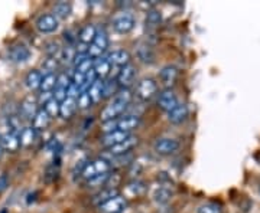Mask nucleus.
Returning a JSON list of instances; mask_svg holds the SVG:
<instances>
[{
    "label": "nucleus",
    "instance_id": "obj_11",
    "mask_svg": "<svg viewBox=\"0 0 260 213\" xmlns=\"http://www.w3.org/2000/svg\"><path fill=\"white\" fill-rule=\"evenodd\" d=\"M137 142H139V139L136 136H129L125 142H122L120 144H117V145L109 148V150L113 156H125V154L129 153L130 150H133L137 145Z\"/></svg>",
    "mask_w": 260,
    "mask_h": 213
},
{
    "label": "nucleus",
    "instance_id": "obj_28",
    "mask_svg": "<svg viewBox=\"0 0 260 213\" xmlns=\"http://www.w3.org/2000/svg\"><path fill=\"white\" fill-rule=\"evenodd\" d=\"M91 45H94L97 49H100L101 52H104L109 48V36H107V33L103 29L97 30L96 32V36H94V41H93Z\"/></svg>",
    "mask_w": 260,
    "mask_h": 213
},
{
    "label": "nucleus",
    "instance_id": "obj_29",
    "mask_svg": "<svg viewBox=\"0 0 260 213\" xmlns=\"http://www.w3.org/2000/svg\"><path fill=\"white\" fill-rule=\"evenodd\" d=\"M72 7L70 3H67V1H59L57 3L55 6H54V16L57 17V19H67L70 13H71Z\"/></svg>",
    "mask_w": 260,
    "mask_h": 213
},
{
    "label": "nucleus",
    "instance_id": "obj_17",
    "mask_svg": "<svg viewBox=\"0 0 260 213\" xmlns=\"http://www.w3.org/2000/svg\"><path fill=\"white\" fill-rule=\"evenodd\" d=\"M93 70H94V72H96L97 78L103 81L104 78H107V76L110 75L112 65H110V62H109L106 58H99V59H96V61H94Z\"/></svg>",
    "mask_w": 260,
    "mask_h": 213
},
{
    "label": "nucleus",
    "instance_id": "obj_15",
    "mask_svg": "<svg viewBox=\"0 0 260 213\" xmlns=\"http://www.w3.org/2000/svg\"><path fill=\"white\" fill-rule=\"evenodd\" d=\"M110 65H116V67H126L130 64V54L125 49H116L112 54H109V57L106 58Z\"/></svg>",
    "mask_w": 260,
    "mask_h": 213
},
{
    "label": "nucleus",
    "instance_id": "obj_41",
    "mask_svg": "<svg viewBox=\"0 0 260 213\" xmlns=\"http://www.w3.org/2000/svg\"><path fill=\"white\" fill-rule=\"evenodd\" d=\"M75 49L71 48V46H67L65 49H64V52H62V59H65V61H68V62H71L75 59Z\"/></svg>",
    "mask_w": 260,
    "mask_h": 213
},
{
    "label": "nucleus",
    "instance_id": "obj_19",
    "mask_svg": "<svg viewBox=\"0 0 260 213\" xmlns=\"http://www.w3.org/2000/svg\"><path fill=\"white\" fill-rule=\"evenodd\" d=\"M78 105H77V100L74 98H65L59 104V115L62 118H71L74 113L77 111Z\"/></svg>",
    "mask_w": 260,
    "mask_h": 213
},
{
    "label": "nucleus",
    "instance_id": "obj_33",
    "mask_svg": "<svg viewBox=\"0 0 260 213\" xmlns=\"http://www.w3.org/2000/svg\"><path fill=\"white\" fill-rule=\"evenodd\" d=\"M110 177V173H103V174H99L90 180H87V186L88 187H100V186H106L107 180Z\"/></svg>",
    "mask_w": 260,
    "mask_h": 213
},
{
    "label": "nucleus",
    "instance_id": "obj_24",
    "mask_svg": "<svg viewBox=\"0 0 260 213\" xmlns=\"http://www.w3.org/2000/svg\"><path fill=\"white\" fill-rule=\"evenodd\" d=\"M42 78L43 75L38 71V70H32V71H29L28 75H26V79H25L26 86H28L29 89H38V88L41 86Z\"/></svg>",
    "mask_w": 260,
    "mask_h": 213
},
{
    "label": "nucleus",
    "instance_id": "obj_45",
    "mask_svg": "<svg viewBox=\"0 0 260 213\" xmlns=\"http://www.w3.org/2000/svg\"><path fill=\"white\" fill-rule=\"evenodd\" d=\"M1 153H3V151H1V147H0V157H1Z\"/></svg>",
    "mask_w": 260,
    "mask_h": 213
},
{
    "label": "nucleus",
    "instance_id": "obj_27",
    "mask_svg": "<svg viewBox=\"0 0 260 213\" xmlns=\"http://www.w3.org/2000/svg\"><path fill=\"white\" fill-rule=\"evenodd\" d=\"M172 198V192L168 189V187H158L155 190V195H153V200L158 203V205H166Z\"/></svg>",
    "mask_w": 260,
    "mask_h": 213
},
{
    "label": "nucleus",
    "instance_id": "obj_30",
    "mask_svg": "<svg viewBox=\"0 0 260 213\" xmlns=\"http://www.w3.org/2000/svg\"><path fill=\"white\" fill-rule=\"evenodd\" d=\"M88 95L93 102H99V101L103 100V81L101 79H97L93 85L88 88Z\"/></svg>",
    "mask_w": 260,
    "mask_h": 213
},
{
    "label": "nucleus",
    "instance_id": "obj_3",
    "mask_svg": "<svg viewBox=\"0 0 260 213\" xmlns=\"http://www.w3.org/2000/svg\"><path fill=\"white\" fill-rule=\"evenodd\" d=\"M158 92V84L155 79L152 78H144L142 79L139 84H137V88H136V95L140 101H149L153 98V95Z\"/></svg>",
    "mask_w": 260,
    "mask_h": 213
},
{
    "label": "nucleus",
    "instance_id": "obj_2",
    "mask_svg": "<svg viewBox=\"0 0 260 213\" xmlns=\"http://www.w3.org/2000/svg\"><path fill=\"white\" fill-rule=\"evenodd\" d=\"M112 170V164L110 161H107L106 158H97V160H93V161H88L83 170V177L86 180H90L99 174H103V173H110Z\"/></svg>",
    "mask_w": 260,
    "mask_h": 213
},
{
    "label": "nucleus",
    "instance_id": "obj_21",
    "mask_svg": "<svg viewBox=\"0 0 260 213\" xmlns=\"http://www.w3.org/2000/svg\"><path fill=\"white\" fill-rule=\"evenodd\" d=\"M9 57L12 58V61H14V62H25L30 57V51L25 45H16L10 49Z\"/></svg>",
    "mask_w": 260,
    "mask_h": 213
},
{
    "label": "nucleus",
    "instance_id": "obj_18",
    "mask_svg": "<svg viewBox=\"0 0 260 213\" xmlns=\"http://www.w3.org/2000/svg\"><path fill=\"white\" fill-rule=\"evenodd\" d=\"M51 124V117L46 114V111L41 108L38 110V113L35 114L33 120H32V127L35 131H42L45 128H48V126Z\"/></svg>",
    "mask_w": 260,
    "mask_h": 213
},
{
    "label": "nucleus",
    "instance_id": "obj_16",
    "mask_svg": "<svg viewBox=\"0 0 260 213\" xmlns=\"http://www.w3.org/2000/svg\"><path fill=\"white\" fill-rule=\"evenodd\" d=\"M188 117V108L185 104H179L168 113V120L171 124H182Z\"/></svg>",
    "mask_w": 260,
    "mask_h": 213
},
{
    "label": "nucleus",
    "instance_id": "obj_6",
    "mask_svg": "<svg viewBox=\"0 0 260 213\" xmlns=\"http://www.w3.org/2000/svg\"><path fill=\"white\" fill-rule=\"evenodd\" d=\"M178 75H179V72H178V70H176L173 65H166V67H163V68L160 70V72H159L160 84L163 85L165 89H171V88L175 85L176 79H178Z\"/></svg>",
    "mask_w": 260,
    "mask_h": 213
},
{
    "label": "nucleus",
    "instance_id": "obj_5",
    "mask_svg": "<svg viewBox=\"0 0 260 213\" xmlns=\"http://www.w3.org/2000/svg\"><path fill=\"white\" fill-rule=\"evenodd\" d=\"M113 28L117 33H129L134 28V17L129 13H122L113 19Z\"/></svg>",
    "mask_w": 260,
    "mask_h": 213
},
{
    "label": "nucleus",
    "instance_id": "obj_8",
    "mask_svg": "<svg viewBox=\"0 0 260 213\" xmlns=\"http://www.w3.org/2000/svg\"><path fill=\"white\" fill-rule=\"evenodd\" d=\"M36 29L41 33H52L58 29V19L52 13L41 14L36 20Z\"/></svg>",
    "mask_w": 260,
    "mask_h": 213
},
{
    "label": "nucleus",
    "instance_id": "obj_1",
    "mask_svg": "<svg viewBox=\"0 0 260 213\" xmlns=\"http://www.w3.org/2000/svg\"><path fill=\"white\" fill-rule=\"evenodd\" d=\"M133 98L131 92L129 88H122L117 91V94L115 95L113 101L101 111V121L103 123H109L113 121L117 117H120L122 114L125 113V110L128 108V105L130 104V101Z\"/></svg>",
    "mask_w": 260,
    "mask_h": 213
},
{
    "label": "nucleus",
    "instance_id": "obj_26",
    "mask_svg": "<svg viewBox=\"0 0 260 213\" xmlns=\"http://www.w3.org/2000/svg\"><path fill=\"white\" fill-rule=\"evenodd\" d=\"M57 86V75L55 73H46L42 78V82H41V92H52Z\"/></svg>",
    "mask_w": 260,
    "mask_h": 213
},
{
    "label": "nucleus",
    "instance_id": "obj_32",
    "mask_svg": "<svg viewBox=\"0 0 260 213\" xmlns=\"http://www.w3.org/2000/svg\"><path fill=\"white\" fill-rule=\"evenodd\" d=\"M119 91V84L116 79H109V81H103V98H109L112 95H116Z\"/></svg>",
    "mask_w": 260,
    "mask_h": 213
},
{
    "label": "nucleus",
    "instance_id": "obj_36",
    "mask_svg": "<svg viewBox=\"0 0 260 213\" xmlns=\"http://www.w3.org/2000/svg\"><path fill=\"white\" fill-rule=\"evenodd\" d=\"M198 213H221V208L217 203L208 202V203H204L202 206H200Z\"/></svg>",
    "mask_w": 260,
    "mask_h": 213
},
{
    "label": "nucleus",
    "instance_id": "obj_37",
    "mask_svg": "<svg viewBox=\"0 0 260 213\" xmlns=\"http://www.w3.org/2000/svg\"><path fill=\"white\" fill-rule=\"evenodd\" d=\"M91 104H93V101L90 98V95H88V92H80V95H78V98H77V105L80 107V108H83V110H86L88 107H91Z\"/></svg>",
    "mask_w": 260,
    "mask_h": 213
},
{
    "label": "nucleus",
    "instance_id": "obj_34",
    "mask_svg": "<svg viewBox=\"0 0 260 213\" xmlns=\"http://www.w3.org/2000/svg\"><path fill=\"white\" fill-rule=\"evenodd\" d=\"M43 110L46 111V114L51 118H54V117H57L58 114H59V102L57 100H54V98H51L43 105Z\"/></svg>",
    "mask_w": 260,
    "mask_h": 213
},
{
    "label": "nucleus",
    "instance_id": "obj_20",
    "mask_svg": "<svg viewBox=\"0 0 260 213\" xmlns=\"http://www.w3.org/2000/svg\"><path fill=\"white\" fill-rule=\"evenodd\" d=\"M38 113V104H36V101L32 100V98H26V100H23V102L20 104V114H22V117L23 118H26V120H33V117H35V114Z\"/></svg>",
    "mask_w": 260,
    "mask_h": 213
},
{
    "label": "nucleus",
    "instance_id": "obj_9",
    "mask_svg": "<svg viewBox=\"0 0 260 213\" xmlns=\"http://www.w3.org/2000/svg\"><path fill=\"white\" fill-rule=\"evenodd\" d=\"M125 208H126V199L119 195L113 199L107 200L106 203L100 205L99 211L101 213H122L125 211Z\"/></svg>",
    "mask_w": 260,
    "mask_h": 213
},
{
    "label": "nucleus",
    "instance_id": "obj_31",
    "mask_svg": "<svg viewBox=\"0 0 260 213\" xmlns=\"http://www.w3.org/2000/svg\"><path fill=\"white\" fill-rule=\"evenodd\" d=\"M137 57H139V59H140L142 62H144V64H152L153 59H155V54H153V51H152L150 46H147V45H140L139 49H137Z\"/></svg>",
    "mask_w": 260,
    "mask_h": 213
},
{
    "label": "nucleus",
    "instance_id": "obj_25",
    "mask_svg": "<svg viewBox=\"0 0 260 213\" xmlns=\"http://www.w3.org/2000/svg\"><path fill=\"white\" fill-rule=\"evenodd\" d=\"M35 134L36 131L33 130V127H25L20 134H19V142H20V147H29L33 140H35Z\"/></svg>",
    "mask_w": 260,
    "mask_h": 213
},
{
    "label": "nucleus",
    "instance_id": "obj_14",
    "mask_svg": "<svg viewBox=\"0 0 260 213\" xmlns=\"http://www.w3.org/2000/svg\"><path fill=\"white\" fill-rule=\"evenodd\" d=\"M0 147L1 150H7L10 153H14L20 148V142H19V136H16V133H6L1 136L0 139Z\"/></svg>",
    "mask_w": 260,
    "mask_h": 213
},
{
    "label": "nucleus",
    "instance_id": "obj_40",
    "mask_svg": "<svg viewBox=\"0 0 260 213\" xmlns=\"http://www.w3.org/2000/svg\"><path fill=\"white\" fill-rule=\"evenodd\" d=\"M57 173H58V169L55 167V164H54V166H49V167L46 169V174H45V182H46V183H51L52 180H55V177H57Z\"/></svg>",
    "mask_w": 260,
    "mask_h": 213
},
{
    "label": "nucleus",
    "instance_id": "obj_42",
    "mask_svg": "<svg viewBox=\"0 0 260 213\" xmlns=\"http://www.w3.org/2000/svg\"><path fill=\"white\" fill-rule=\"evenodd\" d=\"M9 186V179H7V174H1L0 176V192H3L6 187Z\"/></svg>",
    "mask_w": 260,
    "mask_h": 213
},
{
    "label": "nucleus",
    "instance_id": "obj_7",
    "mask_svg": "<svg viewBox=\"0 0 260 213\" xmlns=\"http://www.w3.org/2000/svg\"><path fill=\"white\" fill-rule=\"evenodd\" d=\"M176 105H178V98H176V95H175V92H173L172 89H163L159 94L158 107L162 111L169 113Z\"/></svg>",
    "mask_w": 260,
    "mask_h": 213
},
{
    "label": "nucleus",
    "instance_id": "obj_39",
    "mask_svg": "<svg viewBox=\"0 0 260 213\" xmlns=\"http://www.w3.org/2000/svg\"><path fill=\"white\" fill-rule=\"evenodd\" d=\"M58 68V59L57 58H48L43 62V70H46L48 73H54V71Z\"/></svg>",
    "mask_w": 260,
    "mask_h": 213
},
{
    "label": "nucleus",
    "instance_id": "obj_44",
    "mask_svg": "<svg viewBox=\"0 0 260 213\" xmlns=\"http://www.w3.org/2000/svg\"><path fill=\"white\" fill-rule=\"evenodd\" d=\"M0 213H9V212H7V209H1V211H0Z\"/></svg>",
    "mask_w": 260,
    "mask_h": 213
},
{
    "label": "nucleus",
    "instance_id": "obj_12",
    "mask_svg": "<svg viewBox=\"0 0 260 213\" xmlns=\"http://www.w3.org/2000/svg\"><path fill=\"white\" fill-rule=\"evenodd\" d=\"M129 136L130 134H128V133H123V131H119V130H113V131L104 134V137H103L101 142H103L104 147L112 148V147H115V145H117V144H120L122 142H125Z\"/></svg>",
    "mask_w": 260,
    "mask_h": 213
},
{
    "label": "nucleus",
    "instance_id": "obj_22",
    "mask_svg": "<svg viewBox=\"0 0 260 213\" xmlns=\"http://www.w3.org/2000/svg\"><path fill=\"white\" fill-rule=\"evenodd\" d=\"M116 196H119V190H117V189H109V187H107V189H104L103 192L97 193V195L93 198V203L99 208L100 205L106 203L107 200L113 199Z\"/></svg>",
    "mask_w": 260,
    "mask_h": 213
},
{
    "label": "nucleus",
    "instance_id": "obj_43",
    "mask_svg": "<svg viewBox=\"0 0 260 213\" xmlns=\"http://www.w3.org/2000/svg\"><path fill=\"white\" fill-rule=\"evenodd\" d=\"M51 98H52V92H41V97H39L41 105H45Z\"/></svg>",
    "mask_w": 260,
    "mask_h": 213
},
{
    "label": "nucleus",
    "instance_id": "obj_4",
    "mask_svg": "<svg viewBox=\"0 0 260 213\" xmlns=\"http://www.w3.org/2000/svg\"><path fill=\"white\" fill-rule=\"evenodd\" d=\"M181 147V142H178L176 139H169V137H163L159 139L153 144L155 151L160 154V156H171L173 153H176Z\"/></svg>",
    "mask_w": 260,
    "mask_h": 213
},
{
    "label": "nucleus",
    "instance_id": "obj_13",
    "mask_svg": "<svg viewBox=\"0 0 260 213\" xmlns=\"http://www.w3.org/2000/svg\"><path fill=\"white\" fill-rule=\"evenodd\" d=\"M139 124H140V118L137 115H126V117H122L116 123V130L129 134L130 131H133L134 128L139 127Z\"/></svg>",
    "mask_w": 260,
    "mask_h": 213
},
{
    "label": "nucleus",
    "instance_id": "obj_38",
    "mask_svg": "<svg viewBox=\"0 0 260 213\" xmlns=\"http://www.w3.org/2000/svg\"><path fill=\"white\" fill-rule=\"evenodd\" d=\"M45 52H46V55L49 58H57L58 54L61 52L58 42L52 41V42L46 43V45H45Z\"/></svg>",
    "mask_w": 260,
    "mask_h": 213
},
{
    "label": "nucleus",
    "instance_id": "obj_23",
    "mask_svg": "<svg viewBox=\"0 0 260 213\" xmlns=\"http://www.w3.org/2000/svg\"><path fill=\"white\" fill-rule=\"evenodd\" d=\"M96 32H97V29L94 25H86L78 33V41L81 43H86V45H91L94 41Z\"/></svg>",
    "mask_w": 260,
    "mask_h": 213
},
{
    "label": "nucleus",
    "instance_id": "obj_47",
    "mask_svg": "<svg viewBox=\"0 0 260 213\" xmlns=\"http://www.w3.org/2000/svg\"><path fill=\"white\" fill-rule=\"evenodd\" d=\"M0 139H1V136H0Z\"/></svg>",
    "mask_w": 260,
    "mask_h": 213
},
{
    "label": "nucleus",
    "instance_id": "obj_10",
    "mask_svg": "<svg viewBox=\"0 0 260 213\" xmlns=\"http://www.w3.org/2000/svg\"><path fill=\"white\" fill-rule=\"evenodd\" d=\"M134 76H136V68H134V65L128 64L126 67H123V68L119 71L116 81H117L119 86H122V88H128L129 85H131Z\"/></svg>",
    "mask_w": 260,
    "mask_h": 213
},
{
    "label": "nucleus",
    "instance_id": "obj_35",
    "mask_svg": "<svg viewBox=\"0 0 260 213\" xmlns=\"http://www.w3.org/2000/svg\"><path fill=\"white\" fill-rule=\"evenodd\" d=\"M160 20H162V16H160V12L156 9H150L146 14V23L149 26H158Z\"/></svg>",
    "mask_w": 260,
    "mask_h": 213
},
{
    "label": "nucleus",
    "instance_id": "obj_46",
    "mask_svg": "<svg viewBox=\"0 0 260 213\" xmlns=\"http://www.w3.org/2000/svg\"><path fill=\"white\" fill-rule=\"evenodd\" d=\"M259 195H260V189H259Z\"/></svg>",
    "mask_w": 260,
    "mask_h": 213
}]
</instances>
